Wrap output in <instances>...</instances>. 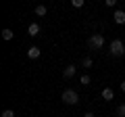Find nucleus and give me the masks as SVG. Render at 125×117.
<instances>
[{
  "mask_svg": "<svg viewBox=\"0 0 125 117\" xmlns=\"http://www.w3.org/2000/svg\"><path fill=\"white\" fill-rule=\"evenodd\" d=\"M111 54H113V57H121V54H125V44L121 40H113L111 42Z\"/></svg>",
  "mask_w": 125,
  "mask_h": 117,
  "instance_id": "f03ea898",
  "label": "nucleus"
},
{
  "mask_svg": "<svg viewBox=\"0 0 125 117\" xmlns=\"http://www.w3.org/2000/svg\"><path fill=\"white\" fill-rule=\"evenodd\" d=\"M104 4H106V6H115L117 0H104Z\"/></svg>",
  "mask_w": 125,
  "mask_h": 117,
  "instance_id": "dca6fc26",
  "label": "nucleus"
},
{
  "mask_svg": "<svg viewBox=\"0 0 125 117\" xmlns=\"http://www.w3.org/2000/svg\"><path fill=\"white\" fill-rule=\"evenodd\" d=\"M102 98H104V100H113V98H115L113 88H104V90H102Z\"/></svg>",
  "mask_w": 125,
  "mask_h": 117,
  "instance_id": "6e6552de",
  "label": "nucleus"
},
{
  "mask_svg": "<svg viewBox=\"0 0 125 117\" xmlns=\"http://www.w3.org/2000/svg\"><path fill=\"white\" fill-rule=\"evenodd\" d=\"M92 65H94V61H92V58H90V57H85L83 61H81V67H85V69H90V67H92Z\"/></svg>",
  "mask_w": 125,
  "mask_h": 117,
  "instance_id": "9b49d317",
  "label": "nucleus"
},
{
  "mask_svg": "<svg viewBox=\"0 0 125 117\" xmlns=\"http://www.w3.org/2000/svg\"><path fill=\"white\" fill-rule=\"evenodd\" d=\"M2 117H15V111L13 109H6V111H2Z\"/></svg>",
  "mask_w": 125,
  "mask_h": 117,
  "instance_id": "2eb2a0df",
  "label": "nucleus"
},
{
  "mask_svg": "<svg viewBox=\"0 0 125 117\" xmlns=\"http://www.w3.org/2000/svg\"><path fill=\"white\" fill-rule=\"evenodd\" d=\"M79 82H81L83 86H90V82H92V80H90V75H81V77H79Z\"/></svg>",
  "mask_w": 125,
  "mask_h": 117,
  "instance_id": "ddd939ff",
  "label": "nucleus"
},
{
  "mask_svg": "<svg viewBox=\"0 0 125 117\" xmlns=\"http://www.w3.org/2000/svg\"><path fill=\"white\" fill-rule=\"evenodd\" d=\"M115 23H119V25H123L125 23V11H115Z\"/></svg>",
  "mask_w": 125,
  "mask_h": 117,
  "instance_id": "0eeeda50",
  "label": "nucleus"
},
{
  "mask_svg": "<svg viewBox=\"0 0 125 117\" xmlns=\"http://www.w3.org/2000/svg\"><path fill=\"white\" fill-rule=\"evenodd\" d=\"M13 36H15V34H13V29H9V27H4V29H2V38H4L6 42H9V40H13Z\"/></svg>",
  "mask_w": 125,
  "mask_h": 117,
  "instance_id": "1a4fd4ad",
  "label": "nucleus"
},
{
  "mask_svg": "<svg viewBox=\"0 0 125 117\" xmlns=\"http://www.w3.org/2000/svg\"><path fill=\"white\" fill-rule=\"evenodd\" d=\"M27 34H29L31 38H36L38 34H40V25H38V23H29V27H27Z\"/></svg>",
  "mask_w": 125,
  "mask_h": 117,
  "instance_id": "39448f33",
  "label": "nucleus"
},
{
  "mask_svg": "<svg viewBox=\"0 0 125 117\" xmlns=\"http://www.w3.org/2000/svg\"><path fill=\"white\" fill-rule=\"evenodd\" d=\"M83 117H96V115H94V113H90V111H88V113H83Z\"/></svg>",
  "mask_w": 125,
  "mask_h": 117,
  "instance_id": "f3484780",
  "label": "nucleus"
},
{
  "mask_svg": "<svg viewBox=\"0 0 125 117\" xmlns=\"http://www.w3.org/2000/svg\"><path fill=\"white\" fill-rule=\"evenodd\" d=\"M117 117H125V105H119V109H117Z\"/></svg>",
  "mask_w": 125,
  "mask_h": 117,
  "instance_id": "f8f14e48",
  "label": "nucleus"
},
{
  "mask_svg": "<svg viewBox=\"0 0 125 117\" xmlns=\"http://www.w3.org/2000/svg\"><path fill=\"white\" fill-rule=\"evenodd\" d=\"M77 100H79V96L75 90H62V103L65 105H75Z\"/></svg>",
  "mask_w": 125,
  "mask_h": 117,
  "instance_id": "7ed1b4c3",
  "label": "nucleus"
},
{
  "mask_svg": "<svg viewBox=\"0 0 125 117\" xmlns=\"http://www.w3.org/2000/svg\"><path fill=\"white\" fill-rule=\"evenodd\" d=\"M88 46L92 50L102 48V46H104V36H102V34H92V36L88 38Z\"/></svg>",
  "mask_w": 125,
  "mask_h": 117,
  "instance_id": "f257e3e1",
  "label": "nucleus"
},
{
  "mask_svg": "<svg viewBox=\"0 0 125 117\" xmlns=\"http://www.w3.org/2000/svg\"><path fill=\"white\" fill-rule=\"evenodd\" d=\"M40 48H38V46H29V48H27V57H29V58H38V57H40Z\"/></svg>",
  "mask_w": 125,
  "mask_h": 117,
  "instance_id": "423d86ee",
  "label": "nucleus"
},
{
  "mask_svg": "<svg viewBox=\"0 0 125 117\" xmlns=\"http://www.w3.org/2000/svg\"><path fill=\"white\" fill-rule=\"evenodd\" d=\"M46 13H48V9H46L44 4H38V6H36V15H38V17H44Z\"/></svg>",
  "mask_w": 125,
  "mask_h": 117,
  "instance_id": "9d476101",
  "label": "nucleus"
},
{
  "mask_svg": "<svg viewBox=\"0 0 125 117\" xmlns=\"http://www.w3.org/2000/svg\"><path fill=\"white\" fill-rule=\"evenodd\" d=\"M121 92H125V82H121Z\"/></svg>",
  "mask_w": 125,
  "mask_h": 117,
  "instance_id": "a211bd4d",
  "label": "nucleus"
},
{
  "mask_svg": "<svg viewBox=\"0 0 125 117\" xmlns=\"http://www.w3.org/2000/svg\"><path fill=\"white\" fill-rule=\"evenodd\" d=\"M83 2H85V0H71V4L75 6V9H81V6H83Z\"/></svg>",
  "mask_w": 125,
  "mask_h": 117,
  "instance_id": "4468645a",
  "label": "nucleus"
},
{
  "mask_svg": "<svg viewBox=\"0 0 125 117\" xmlns=\"http://www.w3.org/2000/svg\"><path fill=\"white\" fill-rule=\"evenodd\" d=\"M75 73H77V67H75V65H67V67L62 69V77H67V80H69V77H73Z\"/></svg>",
  "mask_w": 125,
  "mask_h": 117,
  "instance_id": "20e7f679",
  "label": "nucleus"
}]
</instances>
